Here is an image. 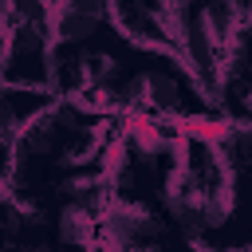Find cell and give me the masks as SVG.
<instances>
[{
  "mask_svg": "<svg viewBox=\"0 0 252 252\" xmlns=\"http://www.w3.org/2000/svg\"><path fill=\"white\" fill-rule=\"evenodd\" d=\"M232 205H236V185L220 150L181 138L177 169L161 201V213L173 224V232L185 244H201L228 224Z\"/></svg>",
  "mask_w": 252,
  "mask_h": 252,
  "instance_id": "6da1fadb",
  "label": "cell"
},
{
  "mask_svg": "<svg viewBox=\"0 0 252 252\" xmlns=\"http://www.w3.org/2000/svg\"><path fill=\"white\" fill-rule=\"evenodd\" d=\"M55 39H51V4H8V39L0 59V83L16 91L51 94Z\"/></svg>",
  "mask_w": 252,
  "mask_h": 252,
  "instance_id": "7a4b0ae2",
  "label": "cell"
},
{
  "mask_svg": "<svg viewBox=\"0 0 252 252\" xmlns=\"http://www.w3.org/2000/svg\"><path fill=\"white\" fill-rule=\"evenodd\" d=\"M169 32H173V59L201 87V94L217 106L228 47L213 35L205 20V4H169Z\"/></svg>",
  "mask_w": 252,
  "mask_h": 252,
  "instance_id": "3957f363",
  "label": "cell"
},
{
  "mask_svg": "<svg viewBox=\"0 0 252 252\" xmlns=\"http://www.w3.org/2000/svg\"><path fill=\"white\" fill-rule=\"evenodd\" d=\"M169 220L161 209L138 205V201H110L102 213L98 244L106 252H158L169 244Z\"/></svg>",
  "mask_w": 252,
  "mask_h": 252,
  "instance_id": "277c9868",
  "label": "cell"
},
{
  "mask_svg": "<svg viewBox=\"0 0 252 252\" xmlns=\"http://www.w3.org/2000/svg\"><path fill=\"white\" fill-rule=\"evenodd\" d=\"M102 35H118L110 20V4L91 0H63L51 4V39L67 51H91L102 43Z\"/></svg>",
  "mask_w": 252,
  "mask_h": 252,
  "instance_id": "5b68a950",
  "label": "cell"
},
{
  "mask_svg": "<svg viewBox=\"0 0 252 252\" xmlns=\"http://www.w3.org/2000/svg\"><path fill=\"white\" fill-rule=\"evenodd\" d=\"M110 20L126 47L146 55H173L169 4H110Z\"/></svg>",
  "mask_w": 252,
  "mask_h": 252,
  "instance_id": "8992f818",
  "label": "cell"
},
{
  "mask_svg": "<svg viewBox=\"0 0 252 252\" xmlns=\"http://www.w3.org/2000/svg\"><path fill=\"white\" fill-rule=\"evenodd\" d=\"M0 252H51V220L43 209L0 193Z\"/></svg>",
  "mask_w": 252,
  "mask_h": 252,
  "instance_id": "52a82bcc",
  "label": "cell"
},
{
  "mask_svg": "<svg viewBox=\"0 0 252 252\" xmlns=\"http://www.w3.org/2000/svg\"><path fill=\"white\" fill-rule=\"evenodd\" d=\"M4 39H8V4H0V59H4Z\"/></svg>",
  "mask_w": 252,
  "mask_h": 252,
  "instance_id": "ba28073f",
  "label": "cell"
},
{
  "mask_svg": "<svg viewBox=\"0 0 252 252\" xmlns=\"http://www.w3.org/2000/svg\"><path fill=\"white\" fill-rule=\"evenodd\" d=\"M91 252H106V248H102V244H98V248H91Z\"/></svg>",
  "mask_w": 252,
  "mask_h": 252,
  "instance_id": "9c48e42d",
  "label": "cell"
},
{
  "mask_svg": "<svg viewBox=\"0 0 252 252\" xmlns=\"http://www.w3.org/2000/svg\"><path fill=\"white\" fill-rule=\"evenodd\" d=\"M236 252H252V248H236Z\"/></svg>",
  "mask_w": 252,
  "mask_h": 252,
  "instance_id": "30bf717a",
  "label": "cell"
}]
</instances>
